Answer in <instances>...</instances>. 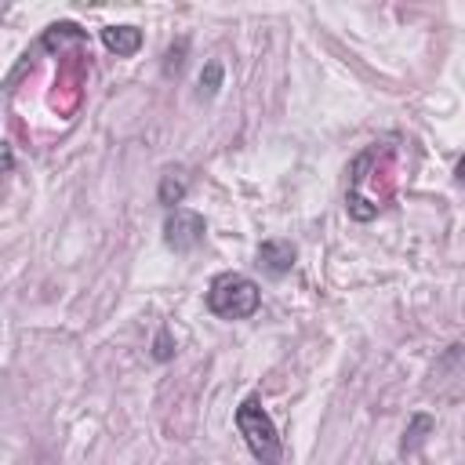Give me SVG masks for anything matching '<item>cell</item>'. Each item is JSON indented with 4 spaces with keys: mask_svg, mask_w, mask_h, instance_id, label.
Listing matches in <instances>:
<instances>
[{
    "mask_svg": "<svg viewBox=\"0 0 465 465\" xmlns=\"http://www.w3.org/2000/svg\"><path fill=\"white\" fill-rule=\"evenodd\" d=\"M262 291L244 273H218L208 288V309L222 320H248L258 313Z\"/></svg>",
    "mask_w": 465,
    "mask_h": 465,
    "instance_id": "6da1fadb",
    "label": "cell"
},
{
    "mask_svg": "<svg viewBox=\"0 0 465 465\" xmlns=\"http://www.w3.org/2000/svg\"><path fill=\"white\" fill-rule=\"evenodd\" d=\"M237 430L248 444V451L262 461V465H273L280 461V433H277V425L273 418H269V411L262 407L258 397H248L240 407H237Z\"/></svg>",
    "mask_w": 465,
    "mask_h": 465,
    "instance_id": "7a4b0ae2",
    "label": "cell"
},
{
    "mask_svg": "<svg viewBox=\"0 0 465 465\" xmlns=\"http://www.w3.org/2000/svg\"><path fill=\"white\" fill-rule=\"evenodd\" d=\"M208 237V222L197 215V211H185V208H175L164 222V244L178 255L193 251V248H201Z\"/></svg>",
    "mask_w": 465,
    "mask_h": 465,
    "instance_id": "3957f363",
    "label": "cell"
},
{
    "mask_svg": "<svg viewBox=\"0 0 465 465\" xmlns=\"http://www.w3.org/2000/svg\"><path fill=\"white\" fill-rule=\"evenodd\" d=\"M295 258H298V251H295L288 240H265V244L258 248V262L265 265V273H273V277L291 273Z\"/></svg>",
    "mask_w": 465,
    "mask_h": 465,
    "instance_id": "277c9868",
    "label": "cell"
},
{
    "mask_svg": "<svg viewBox=\"0 0 465 465\" xmlns=\"http://www.w3.org/2000/svg\"><path fill=\"white\" fill-rule=\"evenodd\" d=\"M102 44L116 55V59H131L142 48V33L135 26H109L102 29Z\"/></svg>",
    "mask_w": 465,
    "mask_h": 465,
    "instance_id": "5b68a950",
    "label": "cell"
},
{
    "mask_svg": "<svg viewBox=\"0 0 465 465\" xmlns=\"http://www.w3.org/2000/svg\"><path fill=\"white\" fill-rule=\"evenodd\" d=\"M185 175L182 171H164V178H161V189H157V197H161V204H168V208H175V204H182V197H185Z\"/></svg>",
    "mask_w": 465,
    "mask_h": 465,
    "instance_id": "8992f818",
    "label": "cell"
},
{
    "mask_svg": "<svg viewBox=\"0 0 465 465\" xmlns=\"http://www.w3.org/2000/svg\"><path fill=\"white\" fill-rule=\"evenodd\" d=\"M430 430H433V418H430V414H414V418H411V430L404 433V454H414Z\"/></svg>",
    "mask_w": 465,
    "mask_h": 465,
    "instance_id": "52a82bcc",
    "label": "cell"
},
{
    "mask_svg": "<svg viewBox=\"0 0 465 465\" xmlns=\"http://www.w3.org/2000/svg\"><path fill=\"white\" fill-rule=\"evenodd\" d=\"M62 41H84V29L73 26V22H55V26L44 33V44H48V48H62Z\"/></svg>",
    "mask_w": 465,
    "mask_h": 465,
    "instance_id": "ba28073f",
    "label": "cell"
},
{
    "mask_svg": "<svg viewBox=\"0 0 465 465\" xmlns=\"http://www.w3.org/2000/svg\"><path fill=\"white\" fill-rule=\"evenodd\" d=\"M218 88H222V62H208L204 73H201V91L218 95Z\"/></svg>",
    "mask_w": 465,
    "mask_h": 465,
    "instance_id": "9c48e42d",
    "label": "cell"
},
{
    "mask_svg": "<svg viewBox=\"0 0 465 465\" xmlns=\"http://www.w3.org/2000/svg\"><path fill=\"white\" fill-rule=\"evenodd\" d=\"M171 357H175V342H171V331H168V327H161L157 342H153V360H161V364H168Z\"/></svg>",
    "mask_w": 465,
    "mask_h": 465,
    "instance_id": "30bf717a",
    "label": "cell"
},
{
    "mask_svg": "<svg viewBox=\"0 0 465 465\" xmlns=\"http://www.w3.org/2000/svg\"><path fill=\"white\" fill-rule=\"evenodd\" d=\"M185 51H189V41H185V36H182L175 48H168V59H164V73H168V76L178 73V69L185 66Z\"/></svg>",
    "mask_w": 465,
    "mask_h": 465,
    "instance_id": "8fae6325",
    "label": "cell"
},
{
    "mask_svg": "<svg viewBox=\"0 0 465 465\" xmlns=\"http://www.w3.org/2000/svg\"><path fill=\"white\" fill-rule=\"evenodd\" d=\"M12 171H15V149H12L4 138H0V178L12 175Z\"/></svg>",
    "mask_w": 465,
    "mask_h": 465,
    "instance_id": "7c38bea8",
    "label": "cell"
}]
</instances>
